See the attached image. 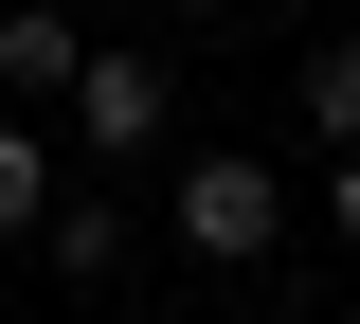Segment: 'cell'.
<instances>
[{
    "label": "cell",
    "instance_id": "cell-1",
    "mask_svg": "<svg viewBox=\"0 0 360 324\" xmlns=\"http://www.w3.org/2000/svg\"><path fill=\"white\" fill-rule=\"evenodd\" d=\"M180 252H198V271H270V252H288V181H270L252 144H198V162H180Z\"/></svg>",
    "mask_w": 360,
    "mask_h": 324
},
{
    "label": "cell",
    "instance_id": "cell-2",
    "mask_svg": "<svg viewBox=\"0 0 360 324\" xmlns=\"http://www.w3.org/2000/svg\"><path fill=\"white\" fill-rule=\"evenodd\" d=\"M162 108H180L162 54H127V37H90V54H72V144H108V162H127V144H162Z\"/></svg>",
    "mask_w": 360,
    "mask_h": 324
},
{
    "label": "cell",
    "instance_id": "cell-3",
    "mask_svg": "<svg viewBox=\"0 0 360 324\" xmlns=\"http://www.w3.org/2000/svg\"><path fill=\"white\" fill-rule=\"evenodd\" d=\"M72 18H54V0H0V91H18V108H37V91H72Z\"/></svg>",
    "mask_w": 360,
    "mask_h": 324
},
{
    "label": "cell",
    "instance_id": "cell-4",
    "mask_svg": "<svg viewBox=\"0 0 360 324\" xmlns=\"http://www.w3.org/2000/svg\"><path fill=\"white\" fill-rule=\"evenodd\" d=\"M37 271L54 288H108V271H127V216H108V198H54V216H37Z\"/></svg>",
    "mask_w": 360,
    "mask_h": 324
},
{
    "label": "cell",
    "instance_id": "cell-5",
    "mask_svg": "<svg viewBox=\"0 0 360 324\" xmlns=\"http://www.w3.org/2000/svg\"><path fill=\"white\" fill-rule=\"evenodd\" d=\"M307 144H324V162L360 144V37H324V54H307Z\"/></svg>",
    "mask_w": 360,
    "mask_h": 324
},
{
    "label": "cell",
    "instance_id": "cell-6",
    "mask_svg": "<svg viewBox=\"0 0 360 324\" xmlns=\"http://www.w3.org/2000/svg\"><path fill=\"white\" fill-rule=\"evenodd\" d=\"M37 216H54V144H37V127H0V234H37Z\"/></svg>",
    "mask_w": 360,
    "mask_h": 324
},
{
    "label": "cell",
    "instance_id": "cell-7",
    "mask_svg": "<svg viewBox=\"0 0 360 324\" xmlns=\"http://www.w3.org/2000/svg\"><path fill=\"white\" fill-rule=\"evenodd\" d=\"M324 216H342V252H360V144H342V162H324Z\"/></svg>",
    "mask_w": 360,
    "mask_h": 324
}]
</instances>
